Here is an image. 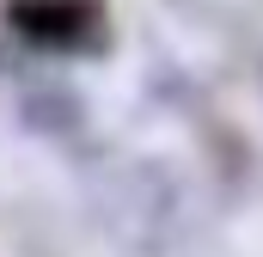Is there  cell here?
I'll list each match as a JSON object with an SVG mask.
<instances>
[{"label":"cell","instance_id":"cell-1","mask_svg":"<svg viewBox=\"0 0 263 257\" xmlns=\"http://www.w3.org/2000/svg\"><path fill=\"white\" fill-rule=\"evenodd\" d=\"M6 25H12V37H25L31 49H49V56H98L110 43L104 0H12Z\"/></svg>","mask_w":263,"mask_h":257}]
</instances>
